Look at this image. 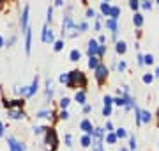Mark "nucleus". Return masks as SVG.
<instances>
[{"label":"nucleus","mask_w":159,"mask_h":151,"mask_svg":"<svg viewBox=\"0 0 159 151\" xmlns=\"http://www.w3.org/2000/svg\"><path fill=\"white\" fill-rule=\"evenodd\" d=\"M64 146H67V148H71V146H73V135H71V134L64 135Z\"/></svg>","instance_id":"obj_42"},{"label":"nucleus","mask_w":159,"mask_h":151,"mask_svg":"<svg viewBox=\"0 0 159 151\" xmlns=\"http://www.w3.org/2000/svg\"><path fill=\"white\" fill-rule=\"evenodd\" d=\"M125 52H127V43L125 41H115V53L117 55H125Z\"/></svg>","instance_id":"obj_17"},{"label":"nucleus","mask_w":159,"mask_h":151,"mask_svg":"<svg viewBox=\"0 0 159 151\" xmlns=\"http://www.w3.org/2000/svg\"><path fill=\"white\" fill-rule=\"evenodd\" d=\"M97 43H99V45H104V43H106V36H99Z\"/></svg>","instance_id":"obj_52"},{"label":"nucleus","mask_w":159,"mask_h":151,"mask_svg":"<svg viewBox=\"0 0 159 151\" xmlns=\"http://www.w3.org/2000/svg\"><path fill=\"white\" fill-rule=\"evenodd\" d=\"M85 18L87 20H94V18H96V11H94L92 7H89V9L85 11Z\"/></svg>","instance_id":"obj_45"},{"label":"nucleus","mask_w":159,"mask_h":151,"mask_svg":"<svg viewBox=\"0 0 159 151\" xmlns=\"http://www.w3.org/2000/svg\"><path fill=\"white\" fill-rule=\"evenodd\" d=\"M4 45H6V39H4V36H0V48H4Z\"/></svg>","instance_id":"obj_54"},{"label":"nucleus","mask_w":159,"mask_h":151,"mask_svg":"<svg viewBox=\"0 0 159 151\" xmlns=\"http://www.w3.org/2000/svg\"><path fill=\"white\" fill-rule=\"evenodd\" d=\"M140 117H142V124H147V123H150L152 121V114L148 110H140Z\"/></svg>","instance_id":"obj_27"},{"label":"nucleus","mask_w":159,"mask_h":151,"mask_svg":"<svg viewBox=\"0 0 159 151\" xmlns=\"http://www.w3.org/2000/svg\"><path fill=\"white\" fill-rule=\"evenodd\" d=\"M136 64L138 66H145L143 64V53H136Z\"/></svg>","instance_id":"obj_50"},{"label":"nucleus","mask_w":159,"mask_h":151,"mask_svg":"<svg viewBox=\"0 0 159 151\" xmlns=\"http://www.w3.org/2000/svg\"><path fill=\"white\" fill-rule=\"evenodd\" d=\"M120 151H129V149H127V148H120Z\"/></svg>","instance_id":"obj_57"},{"label":"nucleus","mask_w":159,"mask_h":151,"mask_svg":"<svg viewBox=\"0 0 159 151\" xmlns=\"http://www.w3.org/2000/svg\"><path fill=\"white\" fill-rule=\"evenodd\" d=\"M108 75H110V70L106 68V64L102 62L97 64V68L94 70V78H96L97 85H104L106 80H108Z\"/></svg>","instance_id":"obj_4"},{"label":"nucleus","mask_w":159,"mask_h":151,"mask_svg":"<svg viewBox=\"0 0 159 151\" xmlns=\"http://www.w3.org/2000/svg\"><path fill=\"white\" fill-rule=\"evenodd\" d=\"M157 146H159V144H157Z\"/></svg>","instance_id":"obj_62"},{"label":"nucleus","mask_w":159,"mask_h":151,"mask_svg":"<svg viewBox=\"0 0 159 151\" xmlns=\"http://www.w3.org/2000/svg\"><path fill=\"white\" fill-rule=\"evenodd\" d=\"M25 101H27L25 98H14V100H9V107H7V109H11V107H20V109H23Z\"/></svg>","instance_id":"obj_26"},{"label":"nucleus","mask_w":159,"mask_h":151,"mask_svg":"<svg viewBox=\"0 0 159 151\" xmlns=\"http://www.w3.org/2000/svg\"><path fill=\"white\" fill-rule=\"evenodd\" d=\"M102 2H111V0H102Z\"/></svg>","instance_id":"obj_59"},{"label":"nucleus","mask_w":159,"mask_h":151,"mask_svg":"<svg viewBox=\"0 0 159 151\" xmlns=\"http://www.w3.org/2000/svg\"><path fill=\"white\" fill-rule=\"evenodd\" d=\"M142 82L145 84V85H150L154 82V73H143L142 75Z\"/></svg>","instance_id":"obj_30"},{"label":"nucleus","mask_w":159,"mask_h":151,"mask_svg":"<svg viewBox=\"0 0 159 151\" xmlns=\"http://www.w3.org/2000/svg\"><path fill=\"white\" fill-rule=\"evenodd\" d=\"M74 101H76L78 105H85L87 103V91L85 89H80V91L74 93Z\"/></svg>","instance_id":"obj_16"},{"label":"nucleus","mask_w":159,"mask_h":151,"mask_svg":"<svg viewBox=\"0 0 159 151\" xmlns=\"http://www.w3.org/2000/svg\"><path fill=\"white\" fill-rule=\"evenodd\" d=\"M106 50H108V48H106V45H99V52H97V57L101 59V61H102V57L106 55Z\"/></svg>","instance_id":"obj_43"},{"label":"nucleus","mask_w":159,"mask_h":151,"mask_svg":"<svg viewBox=\"0 0 159 151\" xmlns=\"http://www.w3.org/2000/svg\"><path fill=\"white\" fill-rule=\"evenodd\" d=\"M129 7L136 12L138 9H140V0H129Z\"/></svg>","instance_id":"obj_46"},{"label":"nucleus","mask_w":159,"mask_h":151,"mask_svg":"<svg viewBox=\"0 0 159 151\" xmlns=\"http://www.w3.org/2000/svg\"><path fill=\"white\" fill-rule=\"evenodd\" d=\"M92 112V105L90 103H85L83 105V114H90Z\"/></svg>","instance_id":"obj_51"},{"label":"nucleus","mask_w":159,"mask_h":151,"mask_svg":"<svg viewBox=\"0 0 159 151\" xmlns=\"http://www.w3.org/2000/svg\"><path fill=\"white\" fill-rule=\"evenodd\" d=\"M37 91H39V75H35L34 80H32V84L27 85V96H25V100L34 98L35 94H37Z\"/></svg>","instance_id":"obj_10"},{"label":"nucleus","mask_w":159,"mask_h":151,"mask_svg":"<svg viewBox=\"0 0 159 151\" xmlns=\"http://www.w3.org/2000/svg\"><path fill=\"white\" fill-rule=\"evenodd\" d=\"M76 27H78V32H87V30H90V27H89L87 22H80V23H76Z\"/></svg>","instance_id":"obj_39"},{"label":"nucleus","mask_w":159,"mask_h":151,"mask_svg":"<svg viewBox=\"0 0 159 151\" xmlns=\"http://www.w3.org/2000/svg\"><path fill=\"white\" fill-rule=\"evenodd\" d=\"M16 41H18V36H11L9 39H6V45H4V46L12 48V46H14V43H16Z\"/></svg>","instance_id":"obj_40"},{"label":"nucleus","mask_w":159,"mask_h":151,"mask_svg":"<svg viewBox=\"0 0 159 151\" xmlns=\"http://www.w3.org/2000/svg\"><path fill=\"white\" fill-rule=\"evenodd\" d=\"M115 132V135H117V139H125L127 137V132H125V128H117V130H113Z\"/></svg>","instance_id":"obj_37"},{"label":"nucleus","mask_w":159,"mask_h":151,"mask_svg":"<svg viewBox=\"0 0 159 151\" xmlns=\"http://www.w3.org/2000/svg\"><path fill=\"white\" fill-rule=\"evenodd\" d=\"M55 96V87H53V80H46V85H44V101L46 103H50L51 100Z\"/></svg>","instance_id":"obj_11"},{"label":"nucleus","mask_w":159,"mask_h":151,"mask_svg":"<svg viewBox=\"0 0 159 151\" xmlns=\"http://www.w3.org/2000/svg\"><path fill=\"white\" fill-rule=\"evenodd\" d=\"M104 140H106V144H117V135L115 132H104Z\"/></svg>","instance_id":"obj_24"},{"label":"nucleus","mask_w":159,"mask_h":151,"mask_svg":"<svg viewBox=\"0 0 159 151\" xmlns=\"http://www.w3.org/2000/svg\"><path fill=\"white\" fill-rule=\"evenodd\" d=\"M120 14H122V9H120L119 6H111V9H110V18H113V20H119Z\"/></svg>","instance_id":"obj_28"},{"label":"nucleus","mask_w":159,"mask_h":151,"mask_svg":"<svg viewBox=\"0 0 159 151\" xmlns=\"http://www.w3.org/2000/svg\"><path fill=\"white\" fill-rule=\"evenodd\" d=\"M143 22H145V18H143L142 12H134V16H133V25L136 27V29H142L143 27Z\"/></svg>","instance_id":"obj_18"},{"label":"nucleus","mask_w":159,"mask_h":151,"mask_svg":"<svg viewBox=\"0 0 159 151\" xmlns=\"http://www.w3.org/2000/svg\"><path fill=\"white\" fill-rule=\"evenodd\" d=\"M102 128H104V132H113V130H115V128H113V123H111V121H106V124H104Z\"/></svg>","instance_id":"obj_48"},{"label":"nucleus","mask_w":159,"mask_h":151,"mask_svg":"<svg viewBox=\"0 0 159 151\" xmlns=\"http://www.w3.org/2000/svg\"><path fill=\"white\" fill-rule=\"evenodd\" d=\"M69 105H71V98L62 96V98H60V101H58V109H69Z\"/></svg>","instance_id":"obj_32"},{"label":"nucleus","mask_w":159,"mask_h":151,"mask_svg":"<svg viewBox=\"0 0 159 151\" xmlns=\"http://www.w3.org/2000/svg\"><path fill=\"white\" fill-rule=\"evenodd\" d=\"M58 82H60V84H64L67 89H73V87H71V78H69V73H60Z\"/></svg>","instance_id":"obj_25"},{"label":"nucleus","mask_w":159,"mask_h":151,"mask_svg":"<svg viewBox=\"0 0 159 151\" xmlns=\"http://www.w3.org/2000/svg\"><path fill=\"white\" fill-rule=\"evenodd\" d=\"M69 78H71V87H81L87 91V84H89V80H87V76L83 71L80 70H73L69 71Z\"/></svg>","instance_id":"obj_2"},{"label":"nucleus","mask_w":159,"mask_h":151,"mask_svg":"<svg viewBox=\"0 0 159 151\" xmlns=\"http://www.w3.org/2000/svg\"><path fill=\"white\" fill-rule=\"evenodd\" d=\"M117 71H119V73H124V71H127V64H125L124 61L117 62Z\"/></svg>","instance_id":"obj_44"},{"label":"nucleus","mask_w":159,"mask_h":151,"mask_svg":"<svg viewBox=\"0 0 159 151\" xmlns=\"http://www.w3.org/2000/svg\"><path fill=\"white\" fill-rule=\"evenodd\" d=\"M6 137V124L0 121V139H4Z\"/></svg>","instance_id":"obj_49"},{"label":"nucleus","mask_w":159,"mask_h":151,"mask_svg":"<svg viewBox=\"0 0 159 151\" xmlns=\"http://www.w3.org/2000/svg\"><path fill=\"white\" fill-rule=\"evenodd\" d=\"M154 2H156V4H157V6H159V0H154Z\"/></svg>","instance_id":"obj_58"},{"label":"nucleus","mask_w":159,"mask_h":151,"mask_svg":"<svg viewBox=\"0 0 159 151\" xmlns=\"http://www.w3.org/2000/svg\"><path fill=\"white\" fill-rule=\"evenodd\" d=\"M154 78H159V68H156V71H154Z\"/></svg>","instance_id":"obj_55"},{"label":"nucleus","mask_w":159,"mask_h":151,"mask_svg":"<svg viewBox=\"0 0 159 151\" xmlns=\"http://www.w3.org/2000/svg\"><path fill=\"white\" fill-rule=\"evenodd\" d=\"M64 46H66V41H64V37H62V39H55V41H53V50H55L57 53L62 52Z\"/></svg>","instance_id":"obj_29"},{"label":"nucleus","mask_w":159,"mask_h":151,"mask_svg":"<svg viewBox=\"0 0 159 151\" xmlns=\"http://www.w3.org/2000/svg\"><path fill=\"white\" fill-rule=\"evenodd\" d=\"M29 20H30V6L25 4V7H23V11H21V16H20V29H21L23 32L29 27Z\"/></svg>","instance_id":"obj_9"},{"label":"nucleus","mask_w":159,"mask_h":151,"mask_svg":"<svg viewBox=\"0 0 159 151\" xmlns=\"http://www.w3.org/2000/svg\"><path fill=\"white\" fill-rule=\"evenodd\" d=\"M92 151H96V148H92Z\"/></svg>","instance_id":"obj_60"},{"label":"nucleus","mask_w":159,"mask_h":151,"mask_svg":"<svg viewBox=\"0 0 159 151\" xmlns=\"http://www.w3.org/2000/svg\"><path fill=\"white\" fill-rule=\"evenodd\" d=\"M53 116H57V112L51 110V109H41V110L35 112L37 119H46V117H53Z\"/></svg>","instance_id":"obj_15"},{"label":"nucleus","mask_w":159,"mask_h":151,"mask_svg":"<svg viewBox=\"0 0 159 151\" xmlns=\"http://www.w3.org/2000/svg\"><path fill=\"white\" fill-rule=\"evenodd\" d=\"M96 22H94V30L96 32H101L102 27H104V22H102V14H96V18H94Z\"/></svg>","instance_id":"obj_21"},{"label":"nucleus","mask_w":159,"mask_h":151,"mask_svg":"<svg viewBox=\"0 0 159 151\" xmlns=\"http://www.w3.org/2000/svg\"><path fill=\"white\" fill-rule=\"evenodd\" d=\"M80 59H81V52H80L78 48H73L69 52V61L71 62H80Z\"/></svg>","instance_id":"obj_22"},{"label":"nucleus","mask_w":159,"mask_h":151,"mask_svg":"<svg viewBox=\"0 0 159 151\" xmlns=\"http://www.w3.org/2000/svg\"><path fill=\"white\" fill-rule=\"evenodd\" d=\"M101 62V59L97 57V55H90V57H89V61H87V66H89V70H96L97 68V64Z\"/></svg>","instance_id":"obj_19"},{"label":"nucleus","mask_w":159,"mask_h":151,"mask_svg":"<svg viewBox=\"0 0 159 151\" xmlns=\"http://www.w3.org/2000/svg\"><path fill=\"white\" fill-rule=\"evenodd\" d=\"M129 137V151H136L138 144H136V137L134 135H127Z\"/></svg>","instance_id":"obj_38"},{"label":"nucleus","mask_w":159,"mask_h":151,"mask_svg":"<svg viewBox=\"0 0 159 151\" xmlns=\"http://www.w3.org/2000/svg\"><path fill=\"white\" fill-rule=\"evenodd\" d=\"M104 27H106L108 30H111V39L113 41L119 39V20L106 18V20H104Z\"/></svg>","instance_id":"obj_7"},{"label":"nucleus","mask_w":159,"mask_h":151,"mask_svg":"<svg viewBox=\"0 0 159 151\" xmlns=\"http://www.w3.org/2000/svg\"><path fill=\"white\" fill-rule=\"evenodd\" d=\"M156 116H157V126H159V109H157V112H156Z\"/></svg>","instance_id":"obj_56"},{"label":"nucleus","mask_w":159,"mask_h":151,"mask_svg":"<svg viewBox=\"0 0 159 151\" xmlns=\"http://www.w3.org/2000/svg\"><path fill=\"white\" fill-rule=\"evenodd\" d=\"M80 144H81V148H90L92 146V135H89V134H83L81 135V139H80Z\"/></svg>","instance_id":"obj_20"},{"label":"nucleus","mask_w":159,"mask_h":151,"mask_svg":"<svg viewBox=\"0 0 159 151\" xmlns=\"http://www.w3.org/2000/svg\"><path fill=\"white\" fill-rule=\"evenodd\" d=\"M6 110H7V119L9 121H21V119L27 117L25 110L20 109V107H11V109H6Z\"/></svg>","instance_id":"obj_5"},{"label":"nucleus","mask_w":159,"mask_h":151,"mask_svg":"<svg viewBox=\"0 0 159 151\" xmlns=\"http://www.w3.org/2000/svg\"><path fill=\"white\" fill-rule=\"evenodd\" d=\"M110 9H111V4H110V2H101L99 12H101L102 16H110Z\"/></svg>","instance_id":"obj_23"},{"label":"nucleus","mask_w":159,"mask_h":151,"mask_svg":"<svg viewBox=\"0 0 159 151\" xmlns=\"http://www.w3.org/2000/svg\"><path fill=\"white\" fill-rule=\"evenodd\" d=\"M64 4H66L64 0H55V7H62Z\"/></svg>","instance_id":"obj_53"},{"label":"nucleus","mask_w":159,"mask_h":151,"mask_svg":"<svg viewBox=\"0 0 159 151\" xmlns=\"http://www.w3.org/2000/svg\"><path fill=\"white\" fill-rule=\"evenodd\" d=\"M76 36H78L76 22L73 20L71 12H66L62 18V37H71V39H74Z\"/></svg>","instance_id":"obj_1"},{"label":"nucleus","mask_w":159,"mask_h":151,"mask_svg":"<svg viewBox=\"0 0 159 151\" xmlns=\"http://www.w3.org/2000/svg\"><path fill=\"white\" fill-rule=\"evenodd\" d=\"M46 151H51V149H50V148H48V149H46Z\"/></svg>","instance_id":"obj_61"},{"label":"nucleus","mask_w":159,"mask_h":151,"mask_svg":"<svg viewBox=\"0 0 159 151\" xmlns=\"http://www.w3.org/2000/svg\"><path fill=\"white\" fill-rule=\"evenodd\" d=\"M7 148H9V151H27V144L20 142V140L14 139L12 135L7 137Z\"/></svg>","instance_id":"obj_8"},{"label":"nucleus","mask_w":159,"mask_h":151,"mask_svg":"<svg viewBox=\"0 0 159 151\" xmlns=\"http://www.w3.org/2000/svg\"><path fill=\"white\" fill-rule=\"evenodd\" d=\"M80 130L83 132V134H89V135H92L94 134V124H92V121L90 119H81L80 121Z\"/></svg>","instance_id":"obj_13"},{"label":"nucleus","mask_w":159,"mask_h":151,"mask_svg":"<svg viewBox=\"0 0 159 151\" xmlns=\"http://www.w3.org/2000/svg\"><path fill=\"white\" fill-rule=\"evenodd\" d=\"M44 130H46V126H34V128H32V132H34L35 137H39V135H44Z\"/></svg>","instance_id":"obj_41"},{"label":"nucleus","mask_w":159,"mask_h":151,"mask_svg":"<svg viewBox=\"0 0 159 151\" xmlns=\"http://www.w3.org/2000/svg\"><path fill=\"white\" fill-rule=\"evenodd\" d=\"M23 34H25V53L30 55V53H32V36H34V34H32V29L27 27Z\"/></svg>","instance_id":"obj_12"},{"label":"nucleus","mask_w":159,"mask_h":151,"mask_svg":"<svg viewBox=\"0 0 159 151\" xmlns=\"http://www.w3.org/2000/svg\"><path fill=\"white\" fill-rule=\"evenodd\" d=\"M154 61H156V59H154L152 53H145V55H143V64H145V66H152Z\"/></svg>","instance_id":"obj_36"},{"label":"nucleus","mask_w":159,"mask_h":151,"mask_svg":"<svg viewBox=\"0 0 159 151\" xmlns=\"http://www.w3.org/2000/svg\"><path fill=\"white\" fill-rule=\"evenodd\" d=\"M111 112H113V105H102V117L108 119L111 116Z\"/></svg>","instance_id":"obj_33"},{"label":"nucleus","mask_w":159,"mask_h":151,"mask_svg":"<svg viewBox=\"0 0 159 151\" xmlns=\"http://www.w3.org/2000/svg\"><path fill=\"white\" fill-rule=\"evenodd\" d=\"M58 119H60V121H69V119H71V114H69L67 109H60V112H58Z\"/></svg>","instance_id":"obj_31"},{"label":"nucleus","mask_w":159,"mask_h":151,"mask_svg":"<svg viewBox=\"0 0 159 151\" xmlns=\"http://www.w3.org/2000/svg\"><path fill=\"white\" fill-rule=\"evenodd\" d=\"M102 105H113V96L106 94V96L102 98Z\"/></svg>","instance_id":"obj_47"},{"label":"nucleus","mask_w":159,"mask_h":151,"mask_svg":"<svg viewBox=\"0 0 159 151\" xmlns=\"http://www.w3.org/2000/svg\"><path fill=\"white\" fill-rule=\"evenodd\" d=\"M46 23H53V6H48V9H46Z\"/></svg>","instance_id":"obj_34"},{"label":"nucleus","mask_w":159,"mask_h":151,"mask_svg":"<svg viewBox=\"0 0 159 151\" xmlns=\"http://www.w3.org/2000/svg\"><path fill=\"white\" fill-rule=\"evenodd\" d=\"M97 52H99V43H97V39H89V43H87V57L97 55Z\"/></svg>","instance_id":"obj_14"},{"label":"nucleus","mask_w":159,"mask_h":151,"mask_svg":"<svg viewBox=\"0 0 159 151\" xmlns=\"http://www.w3.org/2000/svg\"><path fill=\"white\" fill-rule=\"evenodd\" d=\"M41 41L44 45H53V41H55V34H53V30L48 23H44V27L41 30Z\"/></svg>","instance_id":"obj_6"},{"label":"nucleus","mask_w":159,"mask_h":151,"mask_svg":"<svg viewBox=\"0 0 159 151\" xmlns=\"http://www.w3.org/2000/svg\"><path fill=\"white\" fill-rule=\"evenodd\" d=\"M44 144L50 148L51 151H57L58 148V135L55 128H46L44 130Z\"/></svg>","instance_id":"obj_3"},{"label":"nucleus","mask_w":159,"mask_h":151,"mask_svg":"<svg viewBox=\"0 0 159 151\" xmlns=\"http://www.w3.org/2000/svg\"><path fill=\"white\" fill-rule=\"evenodd\" d=\"M140 9L150 11V9H152V0H140Z\"/></svg>","instance_id":"obj_35"}]
</instances>
